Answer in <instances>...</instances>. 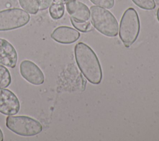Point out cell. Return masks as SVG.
I'll list each match as a JSON object with an SVG mask.
<instances>
[{"label": "cell", "instance_id": "obj_1", "mask_svg": "<svg viewBox=\"0 0 159 141\" xmlns=\"http://www.w3.org/2000/svg\"><path fill=\"white\" fill-rule=\"evenodd\" d=\"M74 51L77 65L87 80L94 84L100 83L102 73L95 52L83 42L78 43L75 47Z\"/></svg>", "mask_w": 159, "mask_h": 141}, {"label": "cell", "instance_id": "obj_2", "mask_svg": "<svg viewBox=\"0 0 159 141\" xmlns=\"http://www.w3.org/2000/svg\"><path fill=\"white\" fill-rule=\"evenodd\" d=\"M89 11L91 23L98 32L109 37L117 35L119 24L110 11L97 6H91Z\"/></svg>", "mask_w": 159, "mask_h": 141}, {"label": "cell", "instance_id": "obj_3", "mask_svg": "<svg viewBox=\"0 0 159 141\" xmlns=\"http://www.w3.org/2000/svg\"><path fill=\"white\" fill-rule=\"evenodd\" d=\"M140 20L135 9L129 7L124 12L119 25V37L125 47H130L140 32Z\"/></svg>", "mask_w": 159, "mask_h": 141}, {"label": "cell", "instance_id": "obj_4", "mask_svg": "<svg viewBox=\"0 0 159 141\" xmlns=\"http://www.w3.org/2000/svg\"><path fill=\"white\" fill-rule=\"evenodd\" d=\"M6 124L10 130L24 137L34 136L42 130V125L40 122L26 116H8Z\"/></svg>", "mask_w": 159, "mask_h": 141}, {"label": "cell", "instance_id": "obj_5", "mask_svg": "<svg viewBox=\"0 0 159 141\" xmlns=\"http://www.w3.org/2000/svg\"><path fill=\"white\" fill-rule=\"evenodd\" d=\"M30 15L19 8H11L0 11V31L18 29L30 20Z\"/></svg>", "mask_w": 159, "mask_h": 141}, {"label": "cell", "instance_id": "obj_6", "mask_svg": "<svg viewBox=\"0 0 159 141\" xmlns=\"http://www.w3.org/2000/svg\"><path fill=\"white\" fill-rule=\"evenodd\" d=\"M21 76L29 83L34 85H40L43 83L45 76L41 69L33 61L25 60L19 66Z\"/></svg>", "mask_w": 159, "mask_h": 141}, {"label": "cell", "instance_id": "obj_7", "mask_svg": "<svg viewBox=\"0 0 159 141\" xmlns=\"http://www.w3.org/2000/svg\"><path fill=\"white\" fill-rule=\"evenodd\" d=\"M20 102L16 95L11 90L0 88V112L13 116L20 110Z\"/></svg>", "mask_w": 159, "mask_h": 141}, {"label": "cell", "instance_id": "obj_8", "mask_svg": "<svg viewBox=\"0 0 159 141\" xmlns=\"http://www.w3.org/2000/svg\"><path fill=\"white\" fill-rule=\"evenodd\" d=\"M66 5L70 19L77 22H88L90 18V11L84 3L77 0H63Z\"/></svg>", "mask_w": 159, "mask_h": 141}, {"label": "cell", "instance_id": "obj_9", "mask_svg": "<svg viewBox=\"0 0 159 141\" xmlns=\"http://www.w3.org/2000/svg\"><path fill=\"white\" fill-rule=\"evenodd\" d=\"M17 62V53L13 45L7 40L0 38V63L13 68Z\"/></svg>", "mask_w": 159, "mask_h": 141}, {"label": "cell", "instance_id": "obj_10", "mask_svg": "<svg viewBox=\"0 0 159 141\" xmlns=\"http://www.w3.org/2000/svg\"><path fill=\"white\" fill-rule=\"evenodd\" d=\"M80 37V32L68 26L57 27L51 34L53 40L62 44H70L75 42Z\"/></svg>", "mask_w": 159, "mask_h": 141}, {"label": "cell", "instance_id": "obj_11", "mask_svg": "<svg viewBox=\"0 0 159 141\" xmlns=\"http://www.w3.org/2000/svg\"><path fill=\"white\" fill-rule=\"evenodd\" d=\"M63 0H52L49 6V14L54 20L61 19L65 12V6Z\"/></svg>", "mask_w": 159, "mask_h": 141}, {"label": "cell", "instance_id": "obj_12", "mask_svg": "<svg viewBox=\"0 0 159 141\" xmlns=\"http://www.w3.org/2000/svg\"><path fill=\"white\" fill-rule=\"evenodd\" d=\"M21 7L27 13L36 14L39 10V5L37 0H19Z\"/></svg>", "mask_w": 159, "mask_h": 141}, {"label": "cell", "instance_id": "obj_13", "mask_svg": "<svg viewBox=\"0 0 159 141\" xmlns=\"http://www.w3.org/2000/svg\"><path fill=\"white\" fill-rule=\"evenodd\" d=\"M11 83V76L9 71L0 63V88H6Z\"/></svg>", "mask_w": 159, "mask_h": 141}, {"label": "cell", "instance_id": "obj_14", "mask_svg": "<svg viewBox=\"0 0 159 141\" xmlns=\"http://www.w3.org/2000/svg\"><path fill=\"white\" fill-rule=\"evenodd\" d=\"M132 1L139 7L145 10H152L156 6L154 0H132Z\"/></svg>", "mask_w": 159, "mask_h": 141}, {"label": "cell", "instance_id": "obj_15", "mask_svg": "<svg viewBox=\"0 0 159 141\" xmlns=\"http://www.w3.org/2000/svg\"><path fill=\"white\" fill-rule=\"evenodd\" d=\"M70 20L73 27L82 32H87L93 29V27L89 21L85 22H77L72 19H70Z\"/></svg>", "mask_w": 159, "mask_h": 141}, {"label": "cell", "instance_id": "obj_16", "mask_svg": "<svg viewBox=\"0 0 159 141\" xmlns=\"http://www.w3.org/2000/svg\"><path fill=\"white\" fill-rule=\"evenodd\" d=\"M90 1L97 6L105 9H111L114 6V0H90Z\"/></svg>", "mask_w": 159, "mask_h": 141}, {"label": "cell", "instance_id": "obj_17", "mask_svg": "<svg viewBox=\"0 0 159 141\" xmlns=\"http://www.w3.org/2000/svg\"><path fill=\"white\" fill-rule=\"evenodd\" d=\"M39 5V10L47 9L51 4L52 0H37Z\"/></svg>", "mask_w": 159, "mask_h": 141}, {"label": "cell", "instance_id": "obj_18", "mask_svg": "<svg viewBox=\"0 0 159 141\" xmlns=\"http://www.w3.org/2000/svg\"><path fill=\"white\" fill-rule=\"evenodd\" d=\"M3 140H4V135L1 129H0V141H2Z\"/></svg>", "mask_w": 159, "mask_h": 141}, {"label": "cell", "instance_id": "obj_19", "mask_svg": "<svg viewBox=\"0 0 159 141\" xmlns=\"http://www.w3.org/2000/svg\"><path fill=\"white\" fill-rule=\"evenodd\" d=\"M157 18L159 22V7L157 9Z\"/></svg>", "mask_w": 159, "mask_h": 141}]
</instances>
